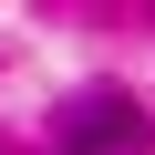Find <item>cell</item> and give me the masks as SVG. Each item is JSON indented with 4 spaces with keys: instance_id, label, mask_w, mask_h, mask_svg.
<instances>
[{
    "instance_id": "obj_1",
    "label": "cell",
    "mask_w": 155,
    "mask_h": 155,
    "mask_svg": "<svg viewBox=\"0 0 155 155\" xmlns=\"http://www.w3.org/2000/svg\"><path fill=\"white\" fill-rule=\"evenodd\" d=\"M134 145V114L124 104H83V124H72V155H124Z\"/></svg>"
}]
</instances>
